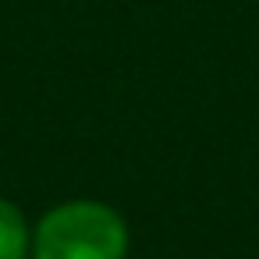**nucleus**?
<instances>
[{"mask_svg": "<svg viewBox=\"0 0 259 259\" xmlns=\"http://www.w3.org/2000/svg\"><path fill=\"white\" fill-rule=\"evenodd\" d=\"M128 220L103 199L54 202L32 224V259H128Z\"/></svg>", "mask_w": 259, "mask_h": 259, "instance_id": "1", "label": "nucleus"}, {"mask_svg": "<svg viewBox=\"0 0 259 259\" xmlns=\"http://www.w3.org/2000/svg\"><path fill=\"white\" fill-rule=\"evenodd\" d=\"M0 259H32V220L8 195H0Z\"/></svg>", "mask_w": 259, "mask_h": 259, "instance_id": "2", "label": "nucleus"}]
</instances>
